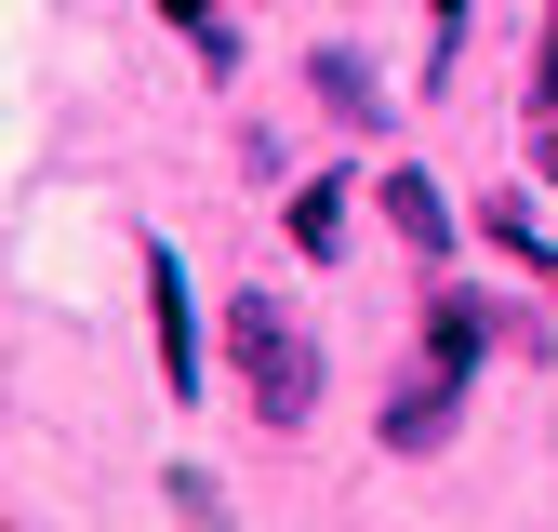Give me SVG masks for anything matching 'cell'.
<instances>
[{
	"instance_id": "6da1fadb",
	"label": "cell",
	"mask_w": 558,
	"mask_h": 532,
	"mask_svg": "<svg viewBox=\"0 0 558 532\" xmlns=\"http://www.w3.org/2000/svg\"><path fill=\"white\" fill-rule=\"evenodd\" d=\"M227 360H240V386H253L266 426H306V413H319V347L293 332L279 293H240V306H227Z\"/></svg>"
},
{
	"instance_id": "7a4b0ae2",
	"label": "cell",
	"mask_w": 558,
	"mask_h": 532,
	"mask_svg": "<svg viewBox=\"0 0 558 532\" xmlns=\"http://www.w3.org/2000/svg\"><path fill=\"white\" fill-rule=\"evenodd\" d=\"M452 413H465V373L426 360V373H399V386H386V413H373V426H386V452H439Z\"/></svg>"
},
{
	"instance_id": "3957f363",
	"label": "cell",
	"mask_w": 558,
	"mask_h": 532,
	"mask_svg": "<svg viewBox=\"0 0 558 532\" xmlns=\"http://www.w3.org/2000/svg\"><path fill=\"white\" fill-rule=\"evenodd\" d=\"M147 332H160V386L199 399V306H186V266L147 240Z\"/></svg>"
},
{
	"instance_id": "277c9868",
	"label": "cell",
	"mask_w": 558,
	"mask_h": 532,
	"mask_svg": "<svg viewBox=\"0 0 558 532\" xmlns=\"http://www.w3.org/2000/svg\"><path fill=\"white\" fill-rule=\"evenodd\" d=\"M386 227L412 240V266H452V200L426 186V160H399V173H386Z\"/></svg>"
},
{
	"instance_id": "5b68a950",
	"label": "cell",
	"mask_w": 558,
	"mask_h": 532,
	"mask_svg": "<svg viewBox=\"0 0 558 532\" xmlns=\"http://www.w3.org/2000/svg\"><path fill=\"white\" fill-rule=\"evenodd\" d=\"M478 347H493V306H478V293H426V360H452V373H478Z\"/></svg>"
},
{
	"instance_id": "8992f818",
	"label": "cell",
	"mask_w": 558,
	"mask_h": 532,
	"mask_svg": "<svg viewBox=\"0 0 558 532\" xmlns=\"http://www.w3.org/2000/svg\"><path fill=\"white\" fill-rule=\"evenodd\" d=\"M293 253H306V266H332V253H345V186H332V173H306V186H293Z\"/></svg>"
},
{
	"instance_id": "52a82bcc",
	"label": "cell",
	"mask_w": 558,
	"mask_h": 532,
	"mask_svg": "<svg viewBox=\"0 0 558 532\" xmlns=\"http://www.w3.org/2000/svg\"><path fill=\"white\" fill-rule=\"evenodd\" d=\"M306 81H319V107H332V120H386V94H373V66H360V53H319Z\"/></svg>"
},
{
	"instance_id": "ba28073f",
	"label": "cell",
	"mask_w": 558,
	"mask_h": 532,
	"mask_svg": "<svg viewBox=\"0 0 558 532\" xmlns=\"http://www.w3.org/2000/svg\"><path fill=\"white\" fill-rule=\"evenodd\" d=\"M532 107H558V0H545V53H532Z\"/></svg>"
},
{
	"instance_id": "9c48e42d",
	"label": "cell",
	"mask_w": 558,
	"mask_h": 532,
	"mask_svg": "<svg viewBox=\"0 0 558 532\" xmlns=\"http://www.w3.org/2000/svg\"><path fill=\"white\" fill-rule=\"evenodd\" d=\"M532 173H545V186H558V107H545V120H532Z\"/></svg>"
}]
</instances>
